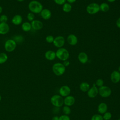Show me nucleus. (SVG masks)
Segmentation results:
<instances>
[{"mask_svg":"<svg viewBox=\"0 0 120 120\" xmlns=\"http://www.w3.org/2000/svg\"><path fill=\"white\" fill-rule=\"evenodd\" d=\"M53 73L57 76L63 75L66 71V67L62 63L57 62L54 63L52 67Z\"/></svg>","mask_w":120,"mask_h":120,"instance_id":"f03ea898","label":"nucleus"},{"mask_svg":"<svg viewBox=\"0 0 120 120\" xmlns=\"http://www.w3.org/2000/svg\"><path fill=\"white\" fill-rule=\"evenodd\" d=\"M28 8L30 12L33 14H39L40 13L43 9V6L38 1L33 0L30 1L29 3Z\"/></svg>","mask_w":120,"mask_h":120,"instance_id":"f257e3e1","label":"nucleus"},{"mask_svg":"<svg viewBox=\"0 0 120 120\" xmlns=\"http://www.w3.org/2000/svg\"><path fill=\"white\" fill-rule=\"evenodd\" d=\"M22 17L20 15H14L11 20L12 23L15 25H19L22 23Z\"/></svg>","mask_w":120,"mask_h":120,"instance_id":"aec40b11","label":"nucleus"},{"mask_svg":"<svg viewBox=\"0 0 120 120\" xmlns=\"http://www.w3.org/2000/svg\"><path fill=\"white\" fill-rule=\"evenodd\" d=\"M9 30V26L7 23H0V34L5 35L7 34Z\"/></svg>","mask_w":120,"mask_h":120,"instance_id":"dca6fc26","label":"nucleus"},{"mask_svg":"<svg viewBox=\"0 0 120 120\" xmlns=\"http://www.w3.org/2000/svg\"><path fill=\"white\" fill-rule=\"evenodd\" d=\"M116 26L120 29V17L118 18L117 19V20H116Z\"/></svg>","mask_w":120,"mask_h":120,"instance_id":"c9c22d12","label":"nucleus"},{"mask_svg":"<svg viewBox=\"0 0 120 120\" xmlns=\"http://www.w3.org/2000/svg\"><path fill=\"white\" fill-rule=\"evenodd\" d=\"M117 120H120V118H119V119H118Z\"/></svg>","mask_w":120,"mask_h":120,"instance_id":"c03bdc74","label":"nucleus"},{"mask_svg":"<svg viewBox=\"0 0 120 120\" xmlns=\"http://www.w3.org/2000/svg\"><path fill=\"white\" fill-rule=\"evenodd\" d=\"M51 103L55 107L60 108L64 105V98L60 95L55 94L51 98Z\"/></svg>","mask_w":120,"mask_h":120,"instance_id":"20e7f679","label":"nucleus"},{"mask_svg":"<svg viewBox=\"0 0 120 120\" xmlns=\"http://www.w3.org/2000/svg\"><path fill=\"white\" fill-rule=\"evenodd\" d=\"M108 2H114L116 0H107Z\"/></svg>","mask_w":120,"mask_h":120,"instance_id":"58836bf2","label":"nucleus"},{"mask_svg":"<svg viewBox=\"0 0 120 120\" xmlns=\"http://www.w3.org/2000/svg\"><path fill=\"white\" fill-rule=\"evenodd\" d=\"M2 8L1 6H0V14L2 13Z\"/></svg>","mask_w":120,"mask_h":120,"instance_id":"ea45409f","label":"nucleus"},{"mask_svg":"<svg viewBox=\"0 0 120 120\" xmlns=\"http://www.w3.org/2000/svg\"><path fill=\"white\" fill-rule=\"evenodd\" d=\"M91 120H103V118L100 114H95L91 117Z\"/></svg>","mask_w":120,"mask_h":120,"instance_id":"cd10ccee","label":"nucleus"},{"mask_svg":"<svg viewBox=\"0 0 120 120\" xmlns=\"http://www.w3.org/2000/svg\"><path fill=\"white\" fill-rule=\"evenodd\" d=\"M40 14L41 17L46 20L49 19L52 16L51 11L47 8H43Z\"/></svg>","mask_w":120,"mask_h":120,"instance_id":"2eb2a0df","label":"nucleus"},{"mask_svg":"<svg viewBox=\"0 0 120 120\" xmlns=\"http://www.w3.org/2000/svg\"><path fill=\"white\" fill-rule=\"evenodd\" d=\"M108 106L106 103H100L98 106V112L99 114H103L104 113L107 111Z\"/></svg>","mask_w":120,"mask_h":120,"instance_id":"6ab92c4d","label":"nucleus"},{"mask_svg":"<svg viewBox=\"0 0 120 120\" xmlns=\"http://www.w3.org/2000/svg\"><path fill=\"white\" fill-rule=\"evenodd\" d=\"M17 1H19V2H22V1H23L24 0H16Z\"/></svg>","mask_w":120,"mask_h":120,"instance_id":"a19ab883","label":"nucleus"},{"mask_svg":"<svg viewBox=\"0 0 120 120\" xmlns=\"http://www.w3.org/2000/svg\"><path fill=\"white\" fill-rule=\"evenodd\" d=\"M75 101L74 97L71 95H68L64 98V105L70 107L75 104Z\"/></svg>","mask_w":120,"mask_h":120,"instance_id":"ddd939ff","label":"nucleus"},{"mask_svg":"<svg viewBox=\"0 0 120 120\" xmlns=\"http://www.w3.org/2000/svg\"><path fill=\"white\" fill-rule=\"evenodd\" d=\"M62 112L64 114L68 115L69 114H70L71 112V110L69 106L64 105L62 108Z\"/></svg>","mask_w":120,"mask_h":120,"instance_id":"a878e982","label":"nucleus"},{"mask_svg":"<svg viewBox=\"0 0 120 120\" xmlns=\"http://www.w3.org/2000/svg\"><path fill=\"white\" fill-rule=\"evenodd\" d=\"M59 95L62 97H66L70 95L71 93V89L68 85H63L60 87L59 90Z\"/></svg>","mask_w":120,"mask_h":120,"instance_id":"1a4fd4ad","label":"nucleus"},{"mask_svg":"<svg viewBox=\"0 0 120 120\" xmlns=\"http://www.w3.org/2000/svg\"><path fill=\"white\" fill-rule=\"evenodd\" d=\"M30 23L32 28L36 30H40L43 27V22L38 20H34L31 22Z\"/></svg>","mask_w":120,"mask_h":120,"instance_id":"f8f14e48","label":"nucleus"},{"mask_svg":"<svg viewBox=\"0 0 120 120\" xmlns=\"http://www.w3.org/2000/svg\"><path fill=\"white\" fill-rule=\"evenodd\" d=\"M67 40L68 44L71 45H75L78 43V38L77 37L73 34H70L68 36Z\"/></svg>","mask_w":120,"mask_h":120,"instance_id":"4468645a","label":"nucleus"},{"mask_svg":"<svg viewBox=\"0 0 120 120\" xmlns=\"http://www.w3.org/2000/svg\"><path fill=\"white\" fill-rule=\"evenodd\" d=\"M0 22L7 23L8 20V17L7 15H2L0 16Z\"/></svg>","mask_w":120,"mask_h":120,"instance_id":"2f4dec72","label":"nucleus"},{"mask_svg":"<svg viewBox=\"0 0 120 120\" xmlns=\"http://www.w3.org/2000/svg\"><path fill=\"white\" fill-rule=\"evenodd\" d=\"M120 73V66L119 67V68H118V70Z\"/></svg>","mask_w":120,"mask_h":120,"instance_id":"79ce46f5","label":"nucleus"},{"mask_svg":"<svg viewBox=\"0 0 120 120\" xmlns=\"http://www.w3.org/2000/svg\"><path fill=\"white\" fill-rule=\"evenodd\" d=\"M59 120H70V118L68 115L63 114L59 117Z\"/></svg>","mask_w":120,"mask_h":120,"instance_id":"473e14b6","label":"nucleus"},{"mask_svg":"<svg viewBox=\"0 0 120 120\" xmlns=\"http://www.w3.org/2000/svg\"><path fill=\"white\" fill-rule=\"evenodd\" d=\"M110 79L114 83H117L120 81V73L118 70H114L110 75Z\"/></svg>","mask_w":120,"mask_h":120,"instance_id":"9d476101","label":"nucleus"},{"mask_svg":"<svg viewBox=\"0 0 120 120\" xmlns=\"http://www.w3.org/2000/svg\"><path fill=\"white\" fill-rule=\"evenodd\" d=\"M8 59L7 54L5 52L0 53V64L5 63Z\"/></svg>","mask_w":120,"mask_h":120,"instance_id":"393cba45","label":"nucleus"},{"mask_svg":"<svg viewBox=\"0 0 120 120\" xmlns=\"http://www.w3.org/2000/svg\"><path fill=\"white\" fill-rule=\"evenodd\" d=\"M53 1L56 4L59 5H63L66 2V0H53Z\"/></svg>","mask_w":120,"mask_h":120,"instance_id":"72a5a7b5","label":"nucleus"},{"mask_svg":"<svg viewBox=\"0 0 120 120\" xmlns=\"http://www.w3.org/2000/svg\"><path fill=\"white\" fill-rule=\"evenodd\" d=\"M1 99V96L0 95V101Z\"/></svg>","mask_w":120,"mask_h":120,"instance_id":"37998d69","label":"nucleus"},{"mask_svg":"<svg viewBox=\"0 0 120 120\" xmlns=\"http://www.w3.org/2000/svg\"><path fill=\"white\" fill-rule=\"evenodd\" d=\"M98 94V88L96 86H92L90 87L87 91V95L90 98H95Z\"/></svg>","mask_w":120,"mask_h":120,"instance_id":"9b49d317","label":"nucleus"},{"mask_svg":"<svg viewBox=\"0 0 120 120\" xmlns=\"http://www.w3.org/2000/svg\"><path fill=\"white\" fill-rule=\"evenodd\" d=\"M87 12L90 15H94L100 11L99 5L97 3H91L89 4L86 8Z\"/></svg>","mask_w":120,"mask_h":120,"instance_id":"39448f33","label":"nucleus"},{"mask_svg":"<svg viewBox=\"0 0 120 120\" xmlns=\"http://www.w3.org/2000/svg\"><path fill=\"white\" fill-rule=\"evenodd\" d=\"M54 39V38L52 35H48L45 38V40L48 43H53Z\"/></svg>","mask_w":120,"mask_h":120,"instance_id":"7c9ffc66","label":"nucleus"},{"mask_svg":"<svg viewBox=\"0 0 120 120\" xmlns=\"http://www.w3.org/2000/svg\"><path fill=\"white\" fill-rule=\"evenodd\" d=\"M52 43L55 47L58 48H61L65 43V38L63 36H58L54 38Z\"/></svg>","mask_w":120,"mask_h":120,"instance_id":"6e6552de","label":"nucleus"},{"mask_svg":"<svg viewBox=\"0 0 120 120\" xmlns=\"http://www.w3.org/2000/svg\"><path fill=\"white\" fill-rule=\"evenodd\" d=\"M45 57L48 60H53L56 57V53L52 50H48L45 53Z\"/></svg>","mask_w":120,"mask_h":120,"instance_id":"a211bd4d","label":"nucleus"},{"mask_svg":"<svg viewBox=\"0 0 120 120\" xmlns=\"http://www.w3.org/2000/svg\"><path fill=\"white\" fill-rule=\"evenodd\" d=\"M78 59L80 63L85 64L88 61V56L85 52H81L78 54Z\"/></svg>","mask_w":120,"mask_h":120,"instance_id":"f3484780","label":"nucleus"},{"mask_svg":"<svg viewBox=\"0 0 120 120\" xmlns=\"http://www.w3.org/2000/svg\"></svg>","mask_w":120,"mask_h":120,"instance_id":"a18cd8bd","label":"nucleus"},{"mask_svg":"<svg viewBox=\"0 0 120 120\" xmlns=\"http://www.w3.org/2000/svg\"><path fill=\"white\" fill-rule=\"evenodd\" d=\"M52 120H59V117L57 116H54L52 117Z\"/></svg>","mask_w":120,"mask_h":120,"instance_id":"4c0bfd02","label":"nucleus"},{"mask_svg":"<svg viewBox=\"0 0 120 120\" xmlns=\"http://www.w3.org/2000/svg\"><path fill=\"white\" fill-rule=\"evenodd\" d=\"M55 53L56 57L63 61L68 60L69 57V53L67 49L63 47L58 48Z\"/></svg>","mask_w":120,"mask_h":120,"instance_id":"7ed1b4c3","label":"nucleus"},{"mask_svg":"<svg viewBox=\"0 0 120 120\" xmlns=\"http://www.w3.org/2000/svg\"><path fill=\"white\" fill-rule=\"evenodd\" d=\"M79 88L82 92H87L90 88V85L87 82H82L79 85Z\"/></svg>","mask_w":120,"mask_h":120,"instance_id":"412c9836","label":"nucleus"},{"mask_svg":"<svg viewBox=\"0 0 120 120\" xmlns=\"http://www.w3.org/2000/svg\"><path fill=\"white\" fill-rule=\"evenodd\" d=\"M31 23L29 22H26L22 24V29L25 32L29 31L31 29Z\"/></svg>","mask_w":120,"mask_h":120,"instance_id":"4be33fe9","label":"nucleus"},{"mask_svg":"<svg viewBox=\"0 0 120 120\" xmlns=\"http://www.w3.org/2000/svg\"><path fill=\"white\" fill-rule=\"evenodd\" d=\"M100 10L103 12H106L109 11L110 7L108 4L105 2H103L99 5Z\"/></svg>","mask_w":120,"mask_h":120,"instance_id":"5701e85b","label":"nucleus"},{"mask_svg":"<svg viewBox=\"0 0 120 120\" xmlns=\"http://www.w3.org/2000/svg\"><path fill=\"white\" fill-rule=\"evenodd\" d=\"M77 0H66V1H68V3L71 4V3H73L74 2H75Z\"/></svg>","mask_w":120,"mask_h":120,"instance_id":"e433bc0d","label":"nucleus"},{"mask_svg":"<svg viewBox=\"0 0 120 120\" xmlns=\"http://www.w3.org/2000/svg\"><path fill=\"white\" fill-rule=\"evenodd\" d=\"M95 84L97 87H98L99 88L104 85V81L102 79L99 78L96 80Z\"/></svg>","mask_w":120,"mask_h":120,"instance_id":"c85d7f7f","label":"nucleus"},{"mask_svg":"<svg viewBox=\"0 0 120 120\" xmlns=\"http://www.w3.org/2000/svg\"><path fill=\"white\" fill-rule=\"evenodd\" d=\"M72 6L71 4L66 2L62 5V10L65 13H69L72 10Z\"/></svg>","mask_w":120,"mask_h":120,"instance_id":"b1692460","label":"nucleus"},{"mask_svg":"<svg viewBox=\"0 0 120 120\" xmlns=\"http://www.w3.org/2000/svg\"><path fill=\"white\" fill-rule=\"evenodd\" d=\"M16 46V43L14 39H9L7 40L4 44V48L8 52L14 51Z\"/></svg>","mask_w":120,"mask_h":120,"instance_id":"0eeeda50","label":"nucleus"},{"mask_svg":"<svg viewBox=\"0 0 120 120\" xmlns=\"http://www.w3.org/2000/svg\"><path fill=\"white\" fill-rule=\"evenodd\" d=\"M112 93V90L110 87L103 85L98 88V94L102 98L109 97Z\"/></svg>","mask_w":120,"mask_h":120,"instance_id":"423d86ee","label":"nucleus"},{"mask_svg":"<svg viewBox=\"0 0 120 120\" xmlns=\"http://www.w3.org/2000/svg\"><path fill=\"white\" fill-rule=\"evenodd\" d=\"M103 120H110L112 116V113L109 112H106L103 114Z\"/></svg>","mask_w":120,"mask_h":120,"instance_id":"bb28decb","label":"nucleus"},{"mask_svg":"<svg viewBox=\"0 0 120 120\" xmlns=\"http://www.w3.org/2000/svg\"><path fill=\"white\" fill-rule=\"evenodd\" d=\"M63 65L65 67H68L69 64H70V62L69 61H68V60H66L65 61H63V63H62Z\"/></svg>","mask_w":120,"mask_h":120,"instance_id":"f704fd0d","label":"nucleus"},{"mask_svg":"<svg viewBox=\"0 0 120 120\" xmlns=\"http://www.w3.org/2000/svg\"><path fill=\"white\" fill-rule=\"evenodd\" d=\"M34 18H35V15L32 12L29 13L27 15V18L28 20L30 22H31L32 21H33L34 20Z\"/></svg>","mask_w":120,"mask_h":120,"instance_id":"c756f323","label":"nucleus"}]
</instances>
